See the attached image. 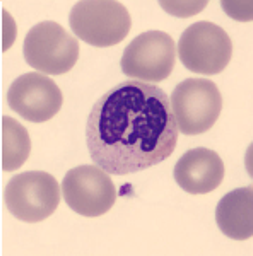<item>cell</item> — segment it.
Segmentation results:
<instances>
[{
    "mask_svg": "<svg viewBox=\"0 0 253 256\" xmlns=\"http://www.w3.org/2000/svg\"><path fill=\"white\" fill-rule=\"evenodd\" d=\"M60 198L59 181L45 171L21 172L7 183L4 193L11 216L28 224H38L53 216Z\"/></svg>",
    "mask_w": 253,
    "mask_h": 256,
    "instance_id": "277c9868",
    "label": "cell"
},
{
    "mask_svg": "<svg viewBox=\"0 0 253 256\" xmlns=\"http://www.w3.org/2000/svg\"><path fill=\"white\" fill-rule=\"evenodd\" d=\"M176 44L168 32L147 31L132 41L122 56V72L139 82H163L171 76Z\"/></svg>",
    "mask_w": 253,
    "mask_h": 256,
    "instance_id": "52a82bcc",
    "label": "cell"
},
{
    "mask_svg": "<svg viewBox=\"0 0 253 256\" xmlns=\"http://www.w3.org/2000/svg\"><path fill=\"white\" fill-rule=\"evenodd\" d=\"M62 196L79 216L99 217L115 205L117 190L110 174L94 164L70 169L62 181Z\"/></svg>",
    "mask_w": 253,
    "mask_h": 256,
    "instance_id": "ba28073f",
    "label": "cell"
},
{
    "mask_svg": "<svg viewBox=\"0 0 253 256\" xmlns=\"http://www.w3.org/2000/svg\"><path fill=\"white\" fill-rule=\"evenodd\" d=\"M23 55L26 64L40 74L62 76L72 70L79 60L77 38L60 24L45 20L33 26L24 38Z\"/></svg>",
    "mask_w": 253,
    "mask_h": 256,
    "instance_id": "5b68a950",
    "label": "cell"
},
{
    "mask_svg": "<svg viewBox=\"0 0 253 256\" xmlns=\"http://www.w3.org/2000/svg\"><path fill=\"white\" fill-rule=\"evenodd\" d=\"M222 9L238 20H251V2H222Z\"/></svg>",
    "mask_w": 253,
    "mask_h": 256,
    "instance_id": "5bb4252c",
    "label": "cell"
},
{
    "mask_svg": "<svg viewBox=\"0 0 253 256\" xmlns=\"http://www.w3.org/2000/svg\"><path fill=\"white\" fill-rule=\"evenodd\" d=\"M31 154V138L21 123L2 118V169L7 172L23 166Z\"/></svg>",
    "mask_w": 253,
    "mask_h": 256,
    "instance_id": "7c38bea8",
    "label": "cell"
},
{
    "mask_svg": "<svg viewBox=\"0 0 253 256\" xmlns=\"http://www.w3.org/2000/svg\"><path fill=\"white\" fill-rule=\"evenodd\" d=\"M215 222L222 234L234 241L253 238V188H239L221 198L215 208Z\"/></svg>",
    "mask_w": 253,
    "mask_h": 256,
    "instance_id": "8fae6325",
    "label": "cell"
},
{
    "mask_svg": "<svg viewBox=\"0 0 253 256\" xmlns=\"http://www.w3.org/2000/svg\"><path fill=\"white\" fill-rule=\"evenodd\" d=\"M7 104L28 122L45 123L59 114L64 96L59 86L45 74H24L11 84Z\"/></svg>",
    "mask_w": 253,
    "mask_h": 256,
    "instance_id": "9c48e42d",
    "label": "cell"
},
{
    "mask_svg": "<svg viewBox=\"0 0 253 256\" xmlns=\"http://www.w3.org/2000/svg\"><path fill=\"white\" fill-rule=\"evenodd\" d=\"M176 48L181 64L190 72L204 76L221 74L233 56V43L227 32L207 20L186 28Z\"/></svg>",
    "mask_w": 253,
    "mask_h": 256,
    "instance_id": "8992f818",
    "label": "cell"
},
{
    "mask_svg": "<svg viewBox=\"0 0 253 256\" xmlns=\"http://www.w3.org/2000/svg\"><path fill=\"white\" fill-rule=\"evenodd\" d=\"M175 181L190 195H207L221 186L224 162L221 156L209 148L198 147L185 152L175 166Z\"/></svg>",
    "mask_w": 253,
    "mask_h": 256,
    "instance_id": "30bf717a",
    "label": "cell"
},
{
    "mask_svg": "<svg viewBox=\"0 0 253 256\" xmlns=\"http://www.w3.org/2000/svg\"><path fill=\"white\" fill-rule=\"evenodd\" d=\"M173 116L178 132L183 135H202L215 125L222 111V96L209 79H186L178 84L171 98Z\"/></svg>",
    "mask_w": 253,
    "mask_h": 256,
    "instance_id": "3957f363",
    "label": "cell"
},
{
    "mask_svg": "<svg viewBox=\"0 0 253 256\" xmlns=\"http://www.w3.org/2000/svg\"><path fill=\"white\" fill-rule=\"evenodd\" d=\"M72 32L91 46L108 48L122 43L132 28L127 7L113 0H82L70 10Z\"/></svg>",
    "mask_w": 253,
    "mask_h": 256,
    "instance_id": "7a4b0ae2",
    "label": "cell"
},
{
    "mask_svg": "<svg viewBox=\"0 0 253 256\" xmlns=\"http://www.w3.org/2000/svg\"><path fill=\"white\" fill-rule=\"evenodd\" d=\"M178 134L168 94L139 80L106 90L86 122L91 159L113 176L134 174L164 162L175 152Z\"/></svg>",
    "mask_w": 253,
    "mask_h": 256,
    "instance_id": "6da1fadb",
    "label": "cell"
},
{
    "mask_svg": "<svg viewBox=\"0 0 253 256\" xmlns=\"http://www.w3.org/2000/svg\"><path fill=\"white\" fill-rule=\"evenodd\" d=\"M205 6H207L205 0H202V2H161V7L166 12H169V14L176 16V18H190V16H195L204 10Z\"/></svg>",
    "mask_w": 253,
    "mask_h": 256,
    "instance_id": "4fadbf2b",
    "label": "cell"
}]
</instances>
